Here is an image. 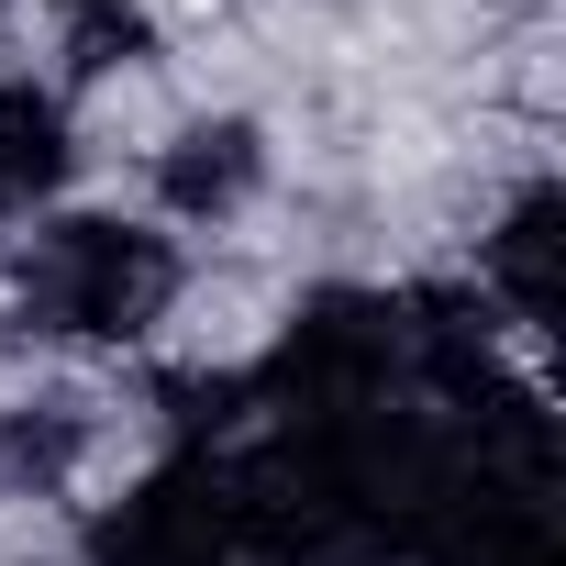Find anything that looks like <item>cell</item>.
I'll return each instance as SVG.
<instances>
[{
    "instance_id": "cell-1",
    "label": "cell",
    "mask_w": 566,
    "mask_h": 566,
    "mask_svg": "<svg viewBox=\"0 0 566 566\" xmlns=\"http://www.w3.org/2000/svg\"><path fill=\"white\" fill-rule=\"evenodd\" d=\"M178 290V255L167 233H134V222H56L34 244V277H23V301L45 334H90V345H123L167 312Z\"/></svg>"
},
{
    "instance_id": "cell-2",
    "label": "cell",
    "mask_w": 566,
    "mask_h": 566,
    "mask_svg": "<svg viewBox=\"0 0 566 566\" xmlns=\"http://www.w3.org/2000/svg\"><path fill=\"white\" fill-rule=\"evenodd\" d=\"M389 356H400V323L378 301H312L290 323V345L266 356V400H277V422H345L378 400Z\"/></svg>"
},
{
    "instance_id": "cell-3",
    "label": "cell",
    "mask_w": 566,
    "mask_h": 566,
    "mask_svg": "<svg viewBox=\"0 0 566 566\" xmlns=\"http://www.w3.org/2000/svg\"><path fill=\"white\" fill-rule=\"evenodd\" d=\"M222 544H233L222 478H211V467H167V478H145V489L101 522L90 566H222Z\"/></svg>"
},
{
    "instance_id": "cell-4",
    "label": "cell",
    "mask_w": 566,
    "mask_h": 566,
    "mask_svg": "<svg viewBox=\"0 0 566 566\" xmlns=\"http://www.w3.org/2000/svg\"><path fill=\"white\" fill-rule=\"evenodd\" d=\"M56 189H67V112L56 90L12 78L0 90V211H45Z\"/></svg>"
},
{
    "instance_id": "cell-5",
    "label": "cell",
    "mask_w": 566,
    "mask_h": 566,
    "mask_svg": "<svg viewBox=\"0 0 566 566\" xmlns=\"http://www.w3.org/2000/svg\"><path fill=\"white\" fill-rule=\"evenodd\" d=\"M255 167H266V145H255V123H189L178 145H167V167H156V189H167V211H233L244 189H255Z\"/></svg>"
},
{
    "instance_id": "cell-6",
    "label": "cell",
    "mask_w": 566,
    "mask_h": 566,
    "mask_svg": "<svg viewBox=\"0 0 566 566\" xmlns=\"http://www.w3.org/2000/svg\"><path fill=\"white\" fill-rule=\"evenodd\" d=\"M555 222H566V200L555 189H522L511 222H500V244H489V277H500V301L522 323H555V244H566Z\"/></svg>"
},
{
    "instance_id": "cell-7",
    "label": "cell",
    "mask_w": 566,
    "mask_h": 566,
    "mask_svg": "<svg viewBox=\"0 0 566 566\" xmlns=\"http://www.w3.org/2000/svg\"><path fill=\"white\" fill-rule=\"evenodd\" d=\"M145 56V12L134 0H78V67H123Z\"/></svg>"
}]
</instances>
